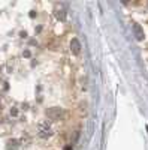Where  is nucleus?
I'll list each match as a JSON object with an SVG mask.
<instances>
[{"label": "nucleus", "mask_w": 148, "mask_h": 150, "mask_svg": "<svg viewBox=\"0 0 148 150\" xmlns=\"http://www.w3.org/2000/svg\"><path fill=\"white\" fill-rule=\"evenodd\" d=\"M53 134H54V131H53L51 123H48L46 120H43V122H41V123L38 125V135L41 137V138L46 140V138H49Z\"/></svg>", "instance_id": "nucleus-1"}, {"label": "nucleus", "mask_w": 148, "mask_h": 150, "mask_svg": "<svg viewBox=\"0 0 148 150\" xmlns=\"http://www.w3.org/2000/svg\"><path fill=\"white\" fill-rule=\"evenodd\" d=\"M63 116H65V111L61 110V108H58V107H53V108H48L46 110V117L49 120L57 122V120L63 119Z\"/></svg>", "instance_id": "nucleus-2"}, {"label": "nucleus", "mask_w": 148, "mask_h": 150, "mask_svg": "<svg viewBox=\"0 0 148 150\" xmlns=\"http://www.w3.org/2000/svg\"><path fill=\"white\" fill-rule=\"evenodd\" d=\"M54 15L58 21H65L67 18V11H66L65 5H57L54 8Z\"/></svg>", "instance_id": "nucleus-3"}, {"label": "nucleus", "mask_w": 148, "mask_h": 150, "mask_svg": "<svg viewBox=\"0 0 148 150\" xmlns=\"http://www.w3.org/2000/svg\"><path fill=\"white\" fill-rule=\"evenodd\" d=\"M133 35H135V38H136L138 41H144V38H145L144 29L139 26L138 23H133Z\"/></svg>", "instance_id": "nucleus-4"}, {"label": "nucleus", "mask_w": 148, "mask_h": 150, "mask_svg": "<svg viewBox=\"0 0 148 150\" xmlns=\"http://www.w3.org/2000/svg\"><path fill=\"white\" fill-rule=\"evenodd\" d=\"M81 42L76 39V38H73V39L70 41V51H72V54H75V56H78L79 53H81Z\"/></svg>", "instance_id": "nucleus-5"}, {"label": "nucleus", "mask_w": 148, "mask_h": 150, "mask_svg": "<svg viewBox=\"0 0 148 150\" xmlns=\"http://www.w3.org/2000/svg\"><path fill=\"white\" fill-rule=\"evenodd\" d=\"M8 150H11V149H17L18 147V141L17 140H11V141H8Z\"/></svg>", "instance_id": "nucleus-6"}, {"label": "nucleus", "mask_w": 148, "mask_h": 150, "mask_svg": "<svg viewBox=\"0 0 148 150\" xmlns=\"http://www.w3.org/2000/svg\"><path fill=\"white\" fill-rule=\"evenodd\" d=\"M65 150H72V146H67V147H66Z\"/></svg>", "instance_id": "nucleus-7"}, {"label": "nucleus", "mask_w": 148, "mask_h": 150, "mask_svg": "<svg viewBox=\"0 0 148 150\" xmlns=\"http://www.w3.org/2000/svg\"><path fill=\"white\" fill-rule=\"evenodd\" d=\"M147 131H148V126H147Z\"/></svg>", "instance_id": "nucleus-8"}]
</instances>
